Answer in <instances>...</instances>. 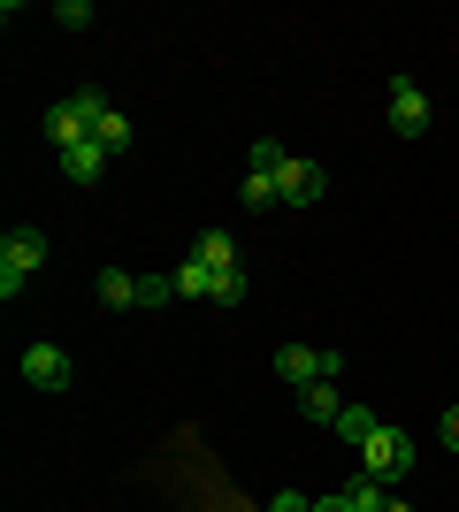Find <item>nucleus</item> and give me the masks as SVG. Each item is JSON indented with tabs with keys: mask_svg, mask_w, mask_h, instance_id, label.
Listing matches in <instances>:
<instances>
[{
	"mask_svg": "<svg viewBox=\"0 0 459 512\" xmlns=\"http://www.w3.org/2000/svg\"><path fill=\"white\" fill-rule=\"evenodd\" d=\"M92 291H100V306H115V314H123V306H138V276H131V268H100V283H92Z\"/></svg>",
	"mask_w": 459,
	"mask_h": 512,
	"instance_id": "12",
	"label": "nucleus"
},
{
	"mask_svg": "<svg viewBox=\"0 0 459 512\" xmlns=\"http://www.w3.org/2000/svg\"><path fill=\"white\" fill-rule=\"evenodd\" d=\"M215 268H199V260L192 253H184V268H176V299H215Z\"/></svg>",
	"mask_w": 459,
	"mask_h": 512,
	"instance_id": "14",
	"label": "nucleus"
},
{
	"mask_svg": "<svg viewBox=\"0 0 459 512\" xmlns=\"http://www.w3.org/2000/svg\"><path fill=\"white\" fill-rule=\"evenodd\" d=\"M345 512H414V505H398L383 482H368V474H360V482L345 490Z\"/></svg>",
	"mask_w": 459,
	"mask_h": 512,
	"instance_id": "9",
	"label": "nucleus"
},
{
	"mask_svg": "<svg viewBox=\"0 0 459 512\" xmlns=\"http://www.w3.org/2000/svg\"><path fill=\"white\" fill-rule=\"evenodd\" d=\"M238 207H284V184H276V176H261V169H245V184H238Z\"/></svg>",
	"mask_w": 459,
	"mask_h": 512,
	"instance_id": "13",
	"label": "nucleus"
},
{
	"mask_svg": "<svg viewBox=\"0 0 459 512\" xmlns=\"http://www.w3.org/2000/svg\"><path fill=\"white\" fill-rule=\"evenodd\" d=\"M238 299H245V268H230V276L215 283V306H238Z\"/></svg>",
	"mask_w": 459,
	"mask_h": 512,
	"instance_id": "18",
	"label": "nucleus"
},
{
	"mask_svg": "<svg viewBox=\"0 0 459 512\" xmlns=\"http://www.w3.org/2000/svg\"><path fill=\"white\" fill-rule=\"evenodd\" d=\"M100 115H108V100L100 92H77V100H54L46 107V138H54V153H69V146H85L92 130H100Z\"/></svg>",
	"mask_w": 459,
	"mask_h": 512,
	"instance_id": "1",
	"label": "nucleus"
},
{
	"mask_svg": "<svg viewBox=\"0 0 459 512\" xmlns=\"http://www.w3.org/2000/svg\"><path fill=\"white\" fill-rule=\"evenodd\" d=\"M268 512H314V497H299V490H276V497H268Z\"/></svg>",
	"mask_w": 459,
	"mask_h": 512,
	"instance_id": "20",
	"label": "nucleus"
},
{
	"mask_svg": "<svg viewBox=\"0 0 459 512\" xmlns=\"http://www.w3.org/2000/svg\"><path fill=\"white\" fill-rule=\"evenodd\" d=\"M276 184H284V207H314V199H322V161L291 153L284 169H276Z\"/></svg>",
	"mask_w": 459,
	"mask_h": 512,
	"instance_id": "7",
	"label": "nucleus"
},
{
	"mask_svg": "<svg viewBox=\"0 0 459 512\" xmlns=\"http://www.w3.org/2000/svg\"><path fill=\"white\" fill-rule=\"evenodd\" d=\"M444 444L459 451V406H444Z\"/></svg>",
	"mask_w": 459,
	"mask_h": 512,
	"instance_id": "21",
	"label": "nucleus"
},
{
	"mask_svg": "<svg viewBox=\"0 0 459 512\" xmlns=\"http://www.w3.org/2000/svg\"><path fill=\"white\" fill-rule=\"evenodd\" d=\"M46 260V230H31V222H16V230L0 237V299H16L23 283H31V268Z\"/></svg>",
	"mask_w": 459,
	"mask_h": 512,
	"instance_id": "3",
	"label": "nucleus"
},
{
	"mask_svg": "<svg viewBox=\"0 0 459 512\" xmlns=\"http://www.w3.org/2000/svg\"><path fill=\"white\" fill-rule=\"evenodd\" d=\"M176 299V276H138V306H161Z\"/></svg>",
	"mask_w": 459,
	"mask_h": 512,
	"instance_id": "17",
	"label": "nucleus"
},
{
	"mask_svg": "<svg viewBox=\"0 0 459 512\" xmlns=\"http://www.w3.org/2000/svg\"><path fill=\"white\" fill-rule=\"evenodd\" d=\"M391 130H398V138H421V130H429V92H421L414 77H398V85H391Z\"/></svg>",
	"mask_w": 459,
	"mask_h": 512,
	"instance_id": "6",
	"label": "nucleus"
},
{
	"mask_svg": "<svg viewBox=\"0 0 459 512\" xmlns=\"http://www.w3.org/2000/svg\"><path fill=\"white\" fill-rule=\"evenodd\" d=\"M299 413H306V421H314V428H337V413H345V398H337V390H329V383H306V390H299Z\"/></svg>",
	"mask_w": 459,
	"mask_h": 512,
	"instance_id": "8",
	"label": "nucleus"
},
{
	"mask_svg": "<svg viewBox=\"0 0 459 512\" xmlns=\"http://www.w3.org/2000/svg\"><path fill=\"white\" fill-rule=\"evenodd\" d=\"M276 375L306 390V383H337L345 360H337V352H314V344H284V352H276Z\"/></svg>",
	"mask_w": 459,
	"mask_h": 512,
	"instance_id": "4",
	"label": "nucleus"
},
{
	"mask_svg": "<svg viewBox=\"0 0 459 512\" xmlns=\"http://www.w3.org/2000/svg\"><path fill=\"white\" fill-rule=\"evenodd\" d=\"M92 146H100V153H123V146H131V115H115V107H108L100 130H92Z\"/></svg>",
	"mask_w": 459,
	"mask_h": 512,
	"instance_id": "15",
	"label": "nucleus"
},
{
	"mask_svg": "<svg viewBox=\"0 0 459 512\" xmlns=\"http://www.w3.org/2000/svg\"><path fill=\"white\" fill-rule=\"evenodd\" d=\"M414 436H406V428H375L368 444H360V474H368V482H406V474H414Z\"/></svg>",
	"mask_w": 459,
	"mask_h": 512,
	"instance_id": "2",
	"label": "nucleus"
},
{
	"mask_svg": "<svg viewBox=\"0 0 459 512\" xmlns=\"http://www.w3.org/2000/svg\"><path fill=\"white\" fill-rule=\"evenodd\" d=\"M100 169H108V153L92 146V138H85V146H69V153H62V176H69V184H100Z\"/></svg>",
	"mask_w": 459,
	"mask_h": 512,
	"instance_id": "11",
	"label": "nucleus"
},
{
	"mask_svg": "<svg viewBox=\"0 0 459 512\" xmlns=\"http://www.w3.org/2000/svg\"><path fill=\"white\" fill-rule=\"evenodd\" d=\"M192 260H199V268H215V276H230V268H238V245H230V237H222V230H199Z\"/></svg>",
	"mask_w": 459,
	"mask_h": 512,
	"instance_id": "10",
	"label": "nucleus"
},
{
	"mask_svg": "<svg viewBox=\"0 0 459 512\" xmlns=\"http://www.w3.org/2000/svg\"><path fill=\"white\" fill-rule=\"evenodd\" d=\"M375 428H383V421H375L368 406H345V413H337V436H345V444H368Z\"/></svg>",
	"mask_w": 459,
	"mask_h": 512,
	"instance_id": "16",
	"label": "nucleus"
},
{
	"mask_svg": "<svg viewBox=\"0 0 459 512\" xmlns=\"http://www.w3.org/2000/svg\"><path fill=\"white\" fill-rule=\"evenodd\" d=\"M54 23H69V31H85V23H92V8H85V0H62V8H54Z\"/></svg>",
	"mask_w": 459,
	"mask_h": 512,
	"instance_id": "19",
	"label": "nucleus"
},
{
	"mask_svg": "<svg viewBox=\"0 0 459 512\" xmlns=\"http://www.w3.org/2000/svg\"><path fill=\"white\" fill-rule=\"evenodd\" d=\"M23 383H31V390H69V383H77V367H69L62 344H31V352H23Z\"/></svg>",
	"mask_w": 459,
	"mask_h": 512,
	"instance_id": "5",
	"label": "nucleus"
}]
</instances>
